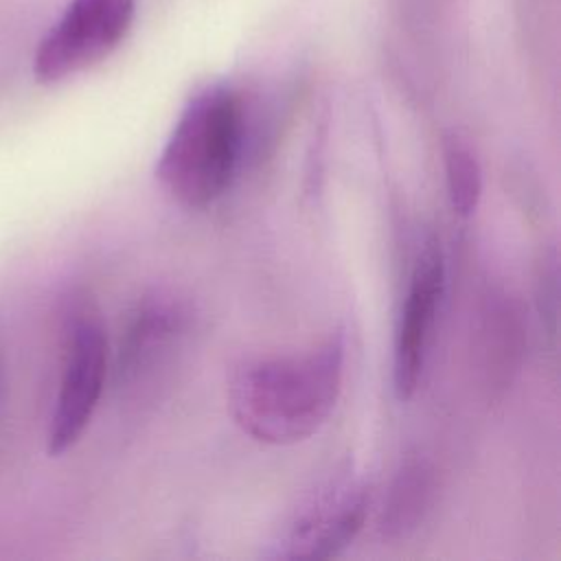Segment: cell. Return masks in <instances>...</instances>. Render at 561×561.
<instances>
[{"label":"cell","mask_w":561,"mask_h":561,"mask_svg":"<svg viewBox=\"0 0 561 561\" xmlns=\"http://www.w3.org/2000/svg\"><path fill=\"white\" fill-rule=\"evenodd\" d=\"M344 381V342L283 357L252 359L228 381L232 421L259 443L294 445L313 436L331 416Z\"/></svg>","instance_id":"cell-1"},{"label":"cell","mask_w":561,"mask_h":561,"mask_svg":"<svg viewBox=\"0 0 561 561\" xmlns=\"http://www.w3.org/2000/svg\"><path fill=\"white\" fill-rule=\"evenodd\" d=\"M245 134L241 96L228 85L197 92L175 121L156 162L160 186L186 208L213 204L230 184Z\"/></svg>","instance_id":"cell-2"},{"label":"cell","mask_w":561,"mask_h":561,"mask_svg":"<svg viewBox=\"0 0 561 561\" xmlns=\"http://www.w3.org/2000/svg\"><path fill=\"white\" fill-rule=\"evenodd\" d=\"M107 370L110 348L105 329L94 313L81 311L75 316L68 333L64 377L48 430V451L53 456L68 451L83 436L101 401Z\"/></svg>","instance_id":"cell-3"},{"label":"cell","mask_w":561,"mask_h":561,"mask_svg":"<svg viewBox=\"0 0 561 561\" xmlns=\"http://www.w3.org/2000/svg\"><path fill=\"white\" fill-rule=\"evenodd\" d=\"M134 4V0H72L35 53V77L44 83L61 81L103 59L125 37Z\"/></svg>","instance_id":"cell-4"},{"label":"cell","mask_w":561,"mask_h":561,"mask_svg":"<svg viewBox=\"0 0 561 561\" xmlns=\"http://www.w3.org/2000/svg\"><path fill=\"white\" fill-rule=\"evenodd\" d=\"M368 515L366 489L351 480H335L302 508L296 511L276 543V557L283 559H331L337 557L359 535Z\"/></svg>","instance_id":"cell-5"},{"label":"cell","mask_w":561,"mask_h":561,"mask_svg":"<svg viewBox=\"0 0 561 561\" xmlns=\"http://www.w3.org/2000/svg\"><path fill=\"white\" fill-rule=\"evenodd\" d=\"M445 291V259L440 243L427 239L410 274L405 300L394 331L392 383L401 401L410 399L423 377L438 305Z\"/></svg>","instance_id":"cell-6"},{"label":"cell","mask_w":561,"mask_h":561,"mask_svg":"<svg viewBox=\"0 0 561 561\" xmlns=\"http://www.w3.org/2000/svg\"><path fill=\"white\" fill-rule=\"evenodd\" d=\"M178 316L164 305L142 307L129 322L116 357L118 379L138 375L169 344L178 331Z\"/></svg>","instance_id":"cell-7"},{"label":"cell","mask_w":561,"mask_h":561,"mask_svg":"<svg viewBox=\"0 0 561 561\" xmlns=\"http://www.w3.org/2000/svg\"><path fill=\"white\" fill-rule=\"evenodd\" d=\"M430 497V476L419 460H410L397 473L388 504L381 515V528L390 535H405L416 528Z\"/></svg>","instance_id":"cell-8"},{"label":"cell","mask_w":561,"mask_h":561,"mask_svg":"<svg viewBox=\"0 0 561 561\" xmlns=\"http://www.w3.org/2000/svg\"><path fill=\"white\" fill-rule=\"evenodd\" d=\"M445 184L447 197L460 217L476 213L482 197V169L476 153L456 136L447 138L443 145Z\"/></svg>","instance_id":"cell-9"},{"label":"cell","mask_w":561,"mask_h":561,"mask_svg":"<svg viewBox=\"0 0 561 561\" xmlns=\"http://www.w3.org/2000/svg\"><path fill=\"white\" fill-rule=\"evenodd\" d=\"M559 291H557V259H543L537 276V307L541 324L550 337L557 342V313H559Z\"/></svg>","instance_id":"cell-10"}]
</instances>
